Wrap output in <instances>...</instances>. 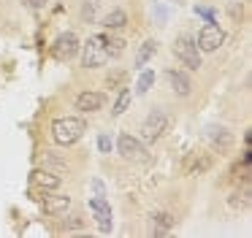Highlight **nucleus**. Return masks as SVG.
<instances>
[{
	"mask_svg": "<svg viewBox=\"0 0 252 238\" xmlns=\"http://www.w3.org/2000/svg\"><path fill=\"white\" fill-rule=\"evenodd\" d=\"M30 181L41 189H57L60 187V176H57V173H49V171H33L30 173Z\"/></svg>",
	"mask_w": 252,
	"mask_h": 238,
	"instance_id": "obj_11",
	"label": "nucleus"
},
{
	"mask_svg": "<svg viewBox=\"0 0 252 238\" xmlns=\"http://www.w3.org/2000/svg\"><path fill=\"white\" fill-rule=\"evenodd\" d=\"M117 149H120V154L125 157V160H130V162H149L147 146H144L138 138L127 135V133H122L120 138H117Z\"/></svg>",
	"mask_w": 252,
	"mask_h": 238,
	"instance_id": "obj_4",
	"label": "nucleus"
},
{
	"mask_svg": "<svg viewBox=\"0 0 252 238\" xmlns=\"http://www.w3.org/2000/svg\"><path fill=\"white\" fill-rule=\"evenodd\" d=\"M179 3H182V0H179Z\"/></svg>",
	"mask_w": 252,
	"mask_h": 238,
	"instance_id": "obj_24",
	"label": "nucleus"
},
{
	"mask_svg": "<svg viewBox=\"0 0 252 238\" xmlns=\"http://www.w3.org/2000/svg\"><path fill=\"white\" fill-rule=\"evenodd\" d=\"M152 84H155V73H152V70H144V73L138 76V81H136V89L144 95V92L152 89Z\"/></svg>",
	"mask_w": 252,
	"mask_h": 238,
	"instance_id": "obj_18",
	"label": "nucleus"
},
{
	"mask_svg": "<svg viewBox=\"0 0 252 238\" xmlns=\"http://www.w3.org/2000/svg\"><path fill=\"white\" fill-rule=\"evenodd\" d=\"M109 60V54H106V46H103V35H93L87 43H84V68H100V65Z\"/></svg>",
	"mask_w": 252,
	"mask_h": 238,
	"instance_id": "obj_6",
	"label": "nucleus"
},
{
	"mask_svg": "<svg viewBox=\"0 0 252 238\" xmlns=\"http://www.w3.org/2000/svg\"><path fill=\"white\" fill-rule=\"evenodd\" d=\"M103 46H106V54H109V57H120V54L125 52V41H122V38L103 35Z\"/></svg>",
	"mask_w": 252,
	"mask_h": 238,
	"instance_id": "obj_17",
	"label": "nucleus"
},
{
	"mask_svg": "<svg viewBox=\"0 0 252 238\" xmlns=\"http://www.w3.org/2000/svg\"><path fill=\"white\" fill-rule=\"evenodd\" d=\"M171 227H174V216H171V214H155L152 216V236L155 238L168 236Z\"/></svg>",
	"mask_w": 252,
	"mask_h": 238,
	"instance_id": "obj_13",
	"label": "nucleus"
},
{
	"mask_svg": "<svg viewBox=\"0 0 252 238\" xmlns=\"http://www.w3.org/2000/svg\"><path fill=\"white\" fill-rule=\"evenodd\" d=\"M103 106V95L100 92H82L76 97V108L79 111H98Z\"/></svg>",
	"mask_w": 252,
	"mask_h": 238,
	"instance_id": "obj_12",
	"label": "nucleus"
},
{
	"mask_svg": "<svg viewBox=\"0 0 252 238\" xmlns=\"http://www.w3.org/2000/svg\"><path fill=\"white\" fill-rule=\"evenodd\" d=\"M206 135H209V141H212V144L217 146L220 151H228V146H230V130H228V127L209 124V127H206Z\"/></svg>",
	"mask_w": 252,
	"mask_h": 238,
	"instance_id": "obj_10",
	"label": "nucleus"
},
{
	"mask_svg": "<svg viewBox=\"0 0 252 238\" xmlns=\"http://www.w3.org/2000/svg\"><path fill=\"white\" fill-rule=\"evenodd\" d=\"M84 130H87V122L82 117H63L52 124V138L60 146H71L84 135Z\"/></svg>",
	"mask_w": 252,
	"mask_h": 238,
	"instance_id": "obj_1",
	"label": "nucleus"
},
{
	"mask_svg": "<svg viewBox=\"0 0 252 238\" xmlns=\"http://www.w3.org/2000/svg\"><path fill=\"white\" fill-rule=\"evenodd\" d=\"M125 25H127V14L122 8H114L111 14H106V19H103L106 30H122Z\"/></svg>",
	"mask_w": 252,
	"mask_h": 238,
	"instance_id": "obj_15",
	"label": "nucleus"
},
{
	"mask_svg": "<svg viewBox=\"0 0 252 238\" xmlns=\"http://www.w3.org/2000/svg\"><path fill=\"white\" fill-rule=\"evenodd\" d=\"M165 127H168V114L165 111H152L147 119H144V124H141V141L144 144H155V141H160V135L165 133Z\"/></svg>",
	"mask_w": 252,
	"mask_h": 238,
	"instance_id": "obj_3",
	"label": "nucleus"
},
{
	"mask_svg": "<svg viewBox=\"0 0 252 238\" xmlns=\"http://www.w3.org/2000/svg\"><path fill=\"white\" fill-rule=\"evenodd\" d=\"M44 208L49 211V214H55V211H68L71 208V198H68V195H49V198L44 200Z\"/></svg>",
	"mask_w": 252,
	"mask_h": 238,
	"instance_id": "obj_14",
	"label": "nucleus"
},
{
	"mask_svg": "<svg viewBox=\"0 0 252 238\" xmlns=\"http://www.w3.org/2000/svg\"><path fill=\"white\" fill-rule=\"evenodd\" d=\"M90 208H93L95 214V222H98V230L100 233H111V227H114V216H111V208L109 203H106L103 195H98V198H90Z\"/></svg>",
	"mask_w": 252,
	"mask_h": 238,
	"instance_id": "obj_8",
	"label": "nucleus"
},
{
	"mask_svg": "<svg viewBox=\"0 0 252 238\" xmlns=\"http://www.w3.org/2000/svg\"><path fill=\"white\" fill-rule=\"evenodd\" d=\"M25 3H28L30 8H35V11H38V8H44V3H46V0H25Z\"/></svg>",
	"mask_w": 252,
	"mask_h": 238,
	"instance_id": "obj_22",
	"label": "nucleus"
},
{
	"mask_svg": "<svg viewBox=\"0 0 252 238\" xmlns=\"http://www.w3.org/2000/svg\"><path fill=\"white\" fill-rule=\"evenodd\" d=\"M127 106H130V92L122 89V92H120V97H117V103H114V117L125 114V111H127Z\"/></svg>",
	"mask_w": 252,
	"mask_h": 238,
	"instance_id": "obj_19",
	"label": "nucleus"
},
{
	"mask_svg": "<svg viewBox=\"0 0 252 238\" xmlns=\"http://www.w3.org/2000/svg\"><path fill=\"white\" fill-rule=\"evenodd\" d=\"M52 57L60 60V62H65V60H73L79 52V38L73 35V32H63V35L55 38V43H52Z\"/></svg>",
	"mask_w": 252,
	"mask_h": 238,
	"instance_id": "obj_7",
	"label": "nucleus"
},
{
	"mask_svg": "<svg viewBox=\"0 0 252 238\" xmlns=\"http://www.w3.org/2000/svg\"><path fill=\"white\" fill-rule=\"evenodd\" d=\"M68 227H76V230H79V227H82V219H79V216H76V219H71V222H68Z\"/></svg>",
	"mask_w": 252,
	"mask_h": 238,
	"instance_id": "obj_23",
	"label": "nucleus"
},
{
	"mask_svg": "<svg viewBox=\"0 0 252 238\" xmlns=\"http://www.w3.org/2000/svg\"><path fill=\"white\" fill-rule=\"evenodd\" d=\"M222 41H225V30H222V27H217L214 22H209V25L198 32L195 46H198V52L212 54V52H217V49L222 46Z\"/></svg>",
	"mask_w": 252,
	"mask_h": 238,
	"instance_id": "obj_5",
	"label": "nucleus"
},
{
	"mask_svg": "<svg viewBox=\"0 0 252 238\" xmlns=\"http://www.w3.org/2000/svg\"><path fill=\"white\" fill-rule=\"evenodd\" d=\"M174 54L182 60V62H185V68H190V70H198V68H201V52H198L195 41H192L187 32L174 41Z\"/></svg>",
	"mask_w": 252,
	"mask_h": 238,
	"instance_id": "obj_2",
	"label": "nucleus"
},
{
	"mask_svg": "<svg viewBox=\"0 0 252 238\" xmlns=\"http://www.w3.org/2000/svg\"><path fill=\"white\" fill-rule=\"evenodd\" d=\"M168 81H171V89L179 97H187L192 92V81L190 76H185V70H168Z\"/></svg>",
	"mask_w": 252,
	"mask_h": 238,
	"instance_id": "obj_9",
	"label": "nucleus"
},
{
	"mask_svg": "<svg viewBox=\"0 0 252 238\" xmlns=\"http://www.w3.org/2000/svg\"><path fill=\"white\" fill-rule=\"evenodd\" d=\"M98 146H100V151H111V138H109V135H100Z\"/></svg>",
	"mask_w": 252,
	"mask_h": 238,
	"instance_id": "obj_20",
	"label": "nucleus"
},
{
	"mask_svg": "<svg viewBox=\"0 0 252 238\" xmlns=\"http://www.w3.org/2000/svg\"><path fill=\"white\" fill-rule=\"evenodd\" d=\"M114 84H125V73H111L109 76V87H114Z\"/></svg>",
	"mask_w": 252,
	"mask_h": 238,
	"instance_id": "obj_21",
	"label": "nucleus"
},
{
	"mask_svg": "<svg viewBox=\"0 0 252 238\" xmlns=\"http://www.w3.org/2000/svg\"><path fill=\"white\" fill-rule=\"evenodd\" d=\"M155 52H158V41H152V38H149V41H144L141 49H138V54H136V65H138V68H141V65L147 62Z\"/></svg>",
	"mask_w": 252,
	"mask_h": 238,
	"instance_id": "obj_16",
	"label": "nucleus"
}]
</instances>
